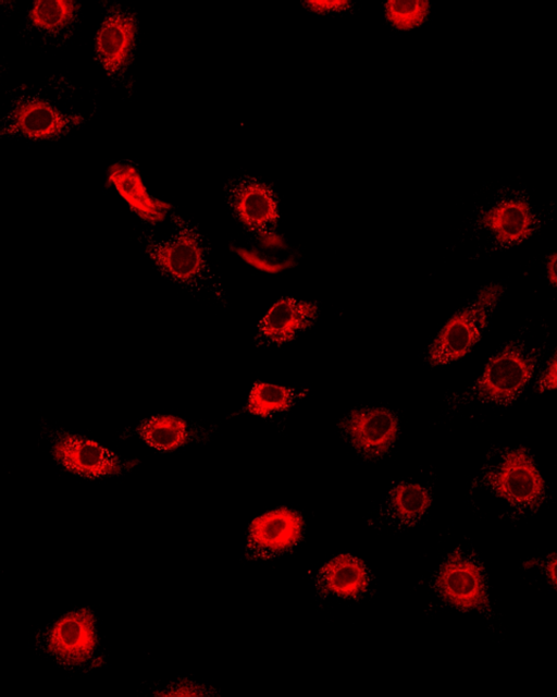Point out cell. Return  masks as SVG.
<instances>
[{"mask_svg":"<svg viewBox=\"0 0 557 697\" xmlns=\"http://www.w3.org/2000/svg\"><path fill=\"white\" fill-rule=\"evenodd\" d=\"M160 696H187V695H205V688L195 682L183 680L175 683L173 687H169L168 690L157 693Z\"/></svg>","mask_w":557,"mask_h":697,"instance_id":"24","label":"cell"},{"mask_svg":"<svg viewBox=\"0 0 557 697\" xmlns=\"http://www.w3.org/2000/svg\"><path fill=\"white\" fill-rule=\"evenodd\" d=\"M53 457L67 470L86 478H99L121 472L120 458L96 441L70 433L52 442Z\"/></svg>","mask_w":557,"mask_h":697,"instance_id":"12","label":"cell"},{"mask_svg":"<svg viewBox=\"0 0 557 697\" xmlns=\"http://www.w3.org/2000/svg\"><path fill=\"white\" fill-rule=\"evenodd\" d=\"M557 389V352L550 357L544 370L539 375L535 382V390L544 392Z\"/></svg>","mask_w":557,"mask_h":697,"instance_id":"22","label":"cell"},{"mask_svg":"<svg viewBox=\"0 0 557 697\" xmlns=\"http://www.w3.org/2000/svg\"><path fill=\"white\" fill-rule=\"evenodd\" d=\"M478 224L492 234L496 248H509L533 234L541 220L528 198L518 194L502 197L483 210Z\"/></svg>","mask_w":557,"mask_h":697,"instance_id":"9","label":"cell"},{"mask_svg":"<svg viewBox=\"0 0 557 697\" xmlns=\"http://www.w3.org/2000/svg\"><path fill=\"white\" fill-rule=\"evenodd\" d=\"M225 192L235 217L248 230L261 234L270 231L277 221V203L267 184L251 178H239L231 181Z\"/></svg>","mask_w":557,"mask_h":697,"instance_id":"11","label":"cell"},{"mask_svg":"<svg viewBox=\"0 0 557 697\" xmlns=\"http://www.w3.org/2000/svg\"><path fill=\"white\" fill-rule=\"evenodd\" d=\"M109 181L129 205L131 210L146 222L162 221L172 207L147 192L139 172L131 163L117 162L111 166Z\"/></svg>","mask_w":557,"mask_h":697,"instance_id":"15","label":"cell"},{"mask_svg":"<svg viewBox=\"0 0 557 697\" xmlns=\"http://www.w3.org/2000/svg\"><path fill=\"white\" fill-rule=\"evenodd\" d=\"M546 573L550 583L557 588V553L553 554L546 564Z\"/></svg>","mask_w":557,"mask_h":697,"instance_id":"28","label":"cell"},{"mask_svg":"<svg viewBox=\"0 0 557 697\" xmlns=\"http://www.w3.org/2000/svg\"><path fill=\"white\" fill-rule=\"evenodd\" d=\"M319 314L315 302L294 297L278 299L258 325V339L265 344H283L310 328Z\"/></svg>","mask_w":557,"mask_h":697,"instance_id":"14","label":"cell"},{"mask_svg":"<svg viewBox=\"0 0 557 697\" xmlns=\"http://www.w3.org/2000/svg\"><path fill=\"white\" fill-rule=\"evenodd\" d=\"M138 433L150 447L160 451L174 450L188 438L186 423L170 415H158L143 420Z\"/></svg>","mask_w":557,"mask_h":697,"instance_id":"17","label":"cell"},{"mask_svg":"<svg viewBox=\"0 0 557 697\" xmlns=\"http://www.w3.org/2000/svg\"><path fill=\"white\" fill-rule=\"evenodd\" d=\"M76 10L77 4L73 1H36L28 12V19L40 32L57 34L72 24Z\"/></svg>","mask_w":557,"mask_h":697,"instance_id":"20","label":"cell"},{"mask_svg":"<svg viewBox=\"0 0 557 697\" xmlns=\"http://www.w3.org/2000/svg\"><path fill=\"white\" fill-rule=\"evenodd\" d=\"M324 588L344 598L361 595L368 587L369 575L364 564L350 554L332 559L321 571Z\"/></svg>","mask_w":557,"mask_h":697,"instance_id":"16","label":"cell"},{"mask_svg":"<svg viewBox=\"0 0 557 697\" xmlns=\"http://www.w3.org/2000/svg\"><path fill=\"white\" fill-rule=\"evenodd\" d=\"M435 586L446 602L460 610L479 609L487 601L483 568L461 551L448 555L438 571Z\"/></svg>","mask_w":557,"mask_h":697,"instance_id":"7","label":"cell"},{"mask_svg":"<svg viewBox=\"0 0 557 697\" xmlns=\"http://www.w3.org/2000/svg\"><path fill=\"white\" fill-rule=\"evenodd\" d=\"M481 482L520 512L536 510L545 497L543 478L522 448H499L490 453L481 470Z\"/></svg>","mask_w":557,"mask_h":697,"instance_id":"3","label":"cell"},{"mask_svg":"<svg viewBox=\"0 0 557 697\" xmlns=\"http://www.w3.org/2000/svg\"><path fill=\"white\" fill-rule=\"evenodd\" d=\"M431 504L430 491L419 484L401 482L389 493L393 515L404 524L418 521Z\"/></svg>","mask_w":557,"mask_h":697,"instance_id":"18","label":"cell"},{"mask_svg":"<svg viewBox=\"0 0 557 697\" xmlns=\"http://www.w3.org/2000/svg\"><path fill=\"white\" fill-rule=\"evenodd\" d=\"M306 4L311 11L325 13L346 10L351 3L347 0H310Z\"/></svg>","mask_w":557,"mask_h":697,"instance_id":"25","label":"cell"},{"mask_svg":"<svg viewBox=\"0 0 557 697\" xmlns=\"http://www.w3.org/2000/svg\"><path fill=\"white\" fill-rule=\"evenodd\" d=\"M46 644L49 653L64 667H78L88 661L97 644L92 611L82 608L61 616L48 631Z\"/></svg>","mask_w":557,"mask_h":697,"instance_id":"8","label":"cell"},{"mask_svg":"<svg viewBox=\"0 0 557 697\" xmlns=\"http://www.w3.org/2000/svg\"><path fill=\"white\" fill-rule=\"evenodd\" d=\"M235 250L248 264L264 271L276 272L278 270H282L285 267L284 262L270 261L261 257L258 253L253 250H249L242 247H237L235 248Z\"/></svg>","mask_w":557,"mask_h":697,"instance_id":"23","label":"cell"},{"mask_svg":"<svg viewBox=\"0 0 557 697\" xmlns=\"http://www.w3.org/2000/svg\"><path fill=\"white\" fill-rule=\"evenodd\" d=\"M84 122V115L61 110L57 100L41 95L40 90L22 91L11 100L1 134L32 140L57 139Z\"/></svg>","mask_w":557,"mask_h":697,"instance_id":"5","label":"cell"},{"mask_svg":"<svg viewBox=\"0 0 557 697\" xmlns=\"http://www.w3.org/2000/svg\"><path fill=\"white\" fill-rule=\"evenodd\" d=\"M302 394L292 388L256 382L248 398V411L259 416L288 409Z\"/></svg>","mask_w":557,"mask_h":697,"instance_id":"19","label":"cell"},{"mask_svg":"<svg viewBox=\"0 0 557 697\" xmlns=\"http://www.w3.org/2000/svg\"><path fill=\"white\" fill-rule=\"evenodd\" d=\"M344 438L363 456L379 457L389 451L399 432L397 415L385 407L352 409L338 424Z\"/></svg>","mask_w":557,"mask_h":697,"instance_id":"6","label":"cell"},{"mask_svg":"<svg viewBox=\"0 0 557 697\" xmlns=\"http://www.w3.org/2000/svg\"><path fill=\"white\" fill-rule=\"evenodd\" d=\"M546 267L549 282L557 288V253L549 256Z\"/></svg>","mask_w":557,"mask_h":697,"instance_id":"27","label":"cell"},{"mask_svg":"<svg viewBox=\"0 0 557 697\" xmlns=\"http://www.w3.org/2000/svg\"><path fill=\"white\" fill-rule=\"evenodd\" d=\"M259 240L267 247H275L276 248V247L284 246L283 239L278 234H276L274 232H271V231H267V232H263V233L259 234Z\"/></svg>","mask_w":557,"mask_h":697,"instance_id":"26","label":"cell"},{"mask_svg":"<svg viewBox=\"0 0 557 697\" xmlns=\"http://www.w3.org/2000/svg\"><path fill=\"white\" fill-rule=\"evenodd\" d=\"M173 233L165 240L145 235V250L156 268L169 280L189 289H201L209 281L207 246L198 228L173 213Z\"/></svg>","mask_w":557,"mask_h":697,"instance_id":"2","label":"cell"},{"mask_svg":"<svg viewBox=\"0 0 557 697\" xmlns=\"http://www.w3.org/2000/svg\"><path fill=\"white\" fill-rule=\"evenodd\" d=\"M302 527V517L294 510L280 508L268 512L250 524L248 549L259 555L283 552L299 541Z\"/></svg>","mask_w":557,"mask_h":697,"instance_id":"13","label":"cell"},{"mask_svg":"<svg viewBox=\"0 0 557 697\" xmlns=\"http://www.w3.org/2000/svg\"><path fill=\"white\" fill-rule=\"evenodd\" d=\"M545 347L546 339L542 343H531L522 330L490 359L482 376L471 387L447 398L448 407L474 402L500 406L512 404L531 380Z\"/></svg>","mask_w":557,"mask_h":697,"instance_id":"1","label":"cell"},{"mask_svg":"<svg viewBox=\"0 0 557 697\" xmlns=\"http://www.w3.org/2000/svg\"><path fill=\"white\" fill-rule=\"evenodd\" d=\"M137 34L136 15L131 9L110 8L98 29L96 53L106 73L119 78L131 63Z\"/></svg>","mask_w":557,"mask_h":697,"instance_id":"10","label":"cell"},{"mask_svg":"<svg viewBox=\"0 0 557 697\" xmlns=\"http://www.w3.org/2000/svg\"><path fill=\"white\" fill-rule=\"evenodd\" d=\"M387 21L397 29L408 30L420 26L430 11L424 0H389L385 3Z\"/></svg>","mask_w":557,"mask_h":697,"instance_id":"21","label":"cell"},{"mask_svg":"<svg viewBox=\"0 0 557 697\" xmlns=\"http://www.w3.org/2000/svg\"><path fill=\"white\" fill-rule=\"evenodd\" d=\"M503 293L504 286L492 282L455 313L429 346L428 363L446 365L466 355L481 339Z\"/></svg>","mask_w":557,"mask_h":697,"instance_id":"4","label":"cell"}]
</instances>
